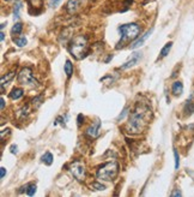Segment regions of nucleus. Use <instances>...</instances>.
I'll return each mask as SVG.
<instances>
[{
  "instance_id": "13",
  "label": "nucleus",
  "mask_w": 194,
  "mask_h": 197,
  "mask_svg": "<svg viewBox=\"0 0 194 197\" xmlns=\"http://www.w3.org/2000/svg\"><path fill=\"white\" fill-rule=\"evenodd\" d=\"M64 70H65V73H66V76L68 77V78L72 76V73H73V65H72L71 60H66L65 66H64Z\"/></svg>"
},
{
  "instance_id": "5",
  "label": "nucleus",
  "mask_w": 194,
  "mask_h": 197,
  "mask_svg": "<svg viewBox=\"0 0 194 197\" xmlns=\"http://www.w3.org/2000/svg\"><path fill=\"white\" fill-rule=\"evenodd\" d=\"M70 172H71V174L73 175V178L75 180H78V182H84L85 180L86 168L83 161H80V160L73 161L72 164L70 165Z\"/></svg>"
},
{
  "instance_id": "26",
  "label": "nucleus",
  "mask_w": 194,
  "mask_h": 197,
  "mask_svg": "<svg viewBox=\"0 0 194 197\" xmlns=\"http://www.w3.org/2000/svg\"><path fill=\"white\" fill-rule=\"evenodd\" d=\"M83 121H84V117H83V114H79V115H78V119H77L78 125H82V124H83Z\"/></svg>"
},
{
  "instance_id": "31",
  "label": "nucleus",
  "mask_w": 194,
  "mask_h": 197,
  "mask_svg": "<svg viewBox=\"0 0 194 197\" xmlns=\"http://www.w3.org/2000/svg\"><path fill=\"white\" fill-rule=\"evenodd\" d=\"M0 40H1V41H4V40H5V34L2 33V31H1V34H0Z\"/></svg>"
},
{
  "instance_id": "11",
  "label": "nucleus",
  "mask_w": 194,
  "mask_h": 197,
  "mask_svg": "<svg viewBox=\"0 0 194 197\" xmlns=\"http://www.w3.org/2000/svg\"><path fill=\"white\" fill-rule=\"evenodd\" d=\"M172 94H174L175 96H179V95H181V94H182V91H183L182 82H180V81L175 82V83L172 84Z\"/></svg>"
},
{
  "instance_id": "3",
  "label": "nucleus",
  "mask_w": 194,
  "mask_h": 197,
  "mask_svg": "<svg viewBox=\"0 0 194 197\" xmlns=\"http://www.w3.org/2000/svg\"><path fill=\"white\" fill-rule=\"evenodd\" d=\"M119 174V164L115 160L108 161L101 167L97 168L96 177L99 180H106V182H111L113 179L116 178Z\"/></svg>"
},
{
  "instance_id": "33",
  "label": "nucleus",
  "mask_w": 194,
  "mask_h": 197,
  "mask_svg": "<svg viewBox=\"0 0 194 197\" xmlns=\"http://www.w3.org/2000/svg\"><path fill=\"white\" fill-rule=\"evenodd\" d=\"M7 1H9V0H7Z\"/></svg>"
},
{
  "instance_id": "1",
  "label": "nucleus",
  "mask_w": 194,
  "mask_h": 197,
  "mask_svg": "<svg viewBox=\"0 0 194 197\" xmlns=\"http://www.w3.org/2000/svg\"><path fill=\"white\" fill-rule=\"evenodd\" d=\"M152 112L144 103H137L132 113H129L128 123L126 125V131L129 135H138L144 132V130L150 124Z\"/></svg>"
},
{
  "instance_id": "6",
  "label": "nucleus",
  "mask_w": 194,
  "mask_h": 197,
  "mask_svg": "<svg viewBox=\"0 0 194 197\" xmlns=\"http://www.w3.org/2000/svg\"><path fill=\"white\" fill-rule=\"evenodd\" d=\"M18 82L22 83V84H26V86H31V87H35L37 86V81L35 79V77L32 76L31 70L29 67H24L22 69L21 72L18 73Z\"/></svg>"
},
{
  "instance_id": "25",
  "label": "nucleus",
  "mask_w": 194,
  "mask_h": 197,
  "mask_svg": "<svg viewBox=\"0 0 194 197\" xmlns=\"http://www.w3.org/2000/svg\"><path fill=\"white\" fill-rule=\"evenodd\" d=\"M127 112H128V108L126 107V108L123 110V112H122V113H121V114H120V115H119V117H118V120H122V119L125 118V115L127 114Z\"/></svg>"
},
{
  "instance_id": "20",
  "label": "nucleus",
  "mask_w": 194,
  "mask_h": 197,
  "mask_svg": "<svg viewBox=\"0 0 194 197\" xmlns=\"http://www.w3.org/2000/svg\"><path fill=\"white\" fill-rule=\"evenodd\" d=\"M13 42L17 44L18 47H24L26 44V39L23 36V37H13Z\"/></svg>"
},
{
  "instance_id": "21",
  "label": "nucleus",
  "mask_w": 194,
  "mask_h": 197,
  "mask_svg": "<svg viewBox=\"0 0 194 197\" xmlns=\"http://www.w3.org/2000/svg\"><path fill=\"white\" fill-rule=\"evenodd\" d=\"M90 187L92 189V190H96V191H103V190H106V186L102 185L101 183H98V182H94Z\"/></svg>"
},
{
  "instance_id": "28",
  "label": "nucleus",
  "mask_w": 194,
  "mask_h": 197,
  "mask_svg": "<svg viewBox=\"0 0 194 197\" xmlns=\"http://www.w3.org/2000/svg\"><path fill=\"white\" fill-rule=\"evenodd\" d=\"M5 173H6L5 167H1V168H0V177H1V178H4V177H5Z\"/></svg>"
},
{
  "instance_id": "29",
  "label": "nucleus",
  "mask_w": 194,
  "mask_h": 197,
  "mask_svg": "<svg viewBox=\"0 0 194 197\" xmlns=\"http://www.w3.org/2000/svg\"><path fill=\"white\" fill-rule=\"evenodd\" d=\"M172 196H181V191L180 190H175L174 192H172Z\"/></svg>"
},
{
  "instance_id": "30",
  "label": "nucleus",
  "mask_w": 194,
  "mask_h": 197,
  "mask_svg": "<svg viewBox=\"0 0 194 197\" xmlns=\"http://www.w3.org/2000/svg\"><path fill=\"white\" fill-rule=\"evenodd\" d=\"M0 103H1V105H0V108H1V110H4V108H5V100H4L2 98H0Z\"/></svg>"
},
{
  "instance_id": "4",
  "label": "nucleus",
  "mask_w": 194,
  "mask_h": 197,
  "mask_svg": "<svg viewBox=\"0 0 194 197\" xmlns=\"http://www.w3.org/2000/svg\"><path fill=\"white\" fill-rule=\"evenodd\" d=\"M119 31L121 33V40L118 44V48L120 47V44H123L125 42L134 41L140 34V27L137 23H128L121 25L119 28Z\"/></svg>"
},
{
  "instance_id": "16",
  "label": "nucleus",
  "mask_w": 194,
  "mask_h": 197,
  "mask_svg": "<svg viewBox=\"0 0 194 197\" xmlns=\"http://www.w3.org/2000/svg\"><path fill=\"white\" fill-rule=\"evenodd\" d=\"M172 47V42H168V44H164V47H163V48L161 49L160 57H161V58H164V57H167V55L169 54V52H170Z\"/></svg>"
},
{
  "instance_id": "32",
  "label": "nucleus",
  "mask_w": 194,
  "mask_h": 197,
  "mask_svg": "<svg viewBox=\"0 0 194 197\" xmlns=\"http://www.w3.org/2000/svg\"><path fill=\"white\" fill-rule=\"evenodd\" d=\"M111 58H113V55H109V57H108L107 59H106V63H108V61H109V60H110Z\"/></svg>"
},
{
  "instance_id": "15",
  "label": "nucleus",
  "mask_w": 194,
  "mask_h": 197,
  "mask_svg": "<svg viewBox=\"0 0 194 197\" xmlns=\"http://www.w3.org/2000/svg\"><path fill=\"white\" fill-rule=\"evenodd\" d=\"M21 9H22V2L18 0V1L14 4V9H13V19H14V21L19 19V17H21V15H19Z\"/></svg>"
},
{
  "instance_id": "24",
  "label": "nucleus",
  "mask_w": 194,
  "mask_h": 197,
  "mask_svg": "<svg viewBox=\"0 0 194 197\" xmlns=\"http://www.w3.org/2000/svg\"><path fill=\"white\" fill-rule=\"evenodd\" d=\"M61 1H63V0H51V1H49V6L54 9V7H56Z\"/></svg>"
},
{
  "instance_id": "9",
  "label": "nucleus",
  "mask_w": 194,
  "mask_h": 197,
  "mask_svg": "<svg viewBox=\"0 0 194 197\" xmlns=\"http://www.w3.org/2000/svg\"><path fill=\"white\" fill-rule=\"evenodd\" d=\"M152 31H153V29L151 28L150 30H148V31L144 34V35H143V36H141L140 39H138L137 41H134V42H133V44L131 46V49H137V48L141 47L143 44H145V41H146V40L149 39V36H150L151 34H152Z\"/></svg>"
},
{
  "instance_id": "2",
  "label": "nucleus",
  "mask_w": 194,
  "mask_h": 197,
  "mask_svg": "<svg viewBox=\"0 0 194 197\" xmlns=\"http://www.w3.org/2000/svg\"><path fill=\"white\" fill-rule=\"evenodd\" d=\"M70 53L75 57L77 60H80L85 58L89 52V46H87V39L84 35H78L71 41L68 46Z\"/></svg>"
},
{
  "instance_id": "10",
  "label": "nucleus",
  "mask_w": 194,
  "mask_h": 197,
  "mask_svg": "<svg viewBox=\"0 0 194 197\" xmlns=\"http://www.w3.org/2000/svg\"><path fill=\"white\" fill-rule=\"evenodd\" d=\"M140 59H141V54H140V53H134L128 61H126L123 65L121 66V69H122V70H126V69H129V67H132V66L137 65V64L139 63Z\"/></svg>"
},
{
  "instance_id": "18",
  "label": "nucleus",
  "mask_w": 194,
  "mask_h": 197,
  "mask_svg": "<svg viewBox=\"0 0 194 197\" xmlns=\"http://www.w3.org/2000/svg\"><path fill=\"white\" fill-rule=\"evenodd\" d=\"M13 76H14V72H9L7 75L1 77V87H5V84L9 83L11 79L13 78Z\"/></svg>"
},
{
  "instance_id": "19",
  "label": "nucleus",
  "mask_w": 194,
  "mask_h": 197,
  "mask_svg": "<svg viewBox=\"0 0 194 197\" xmlns=\"http://www.w3.org/2000/svg\"><path fill=\"white\" fill-rule=\"evenodd\" d=\"M22 30H23V24H22V23H16V24L12 27V29H11V33L18 35V34L22 33Z\"/></svg>"
},
{
  "instance_id": "23",
  "label": "nucleus",
  "mask_w": 194,
  "mask_h": 197,
  "mask_svg": "<svg viewBox=\"0 0 194 197\" xmlns=\"http://www.w3.org/2000/svg\"><path fill=\"white\" fill-rule=\"evenodd\" d=\"M174 156H175V170H177L180 166V157H179V153L176 149H174Z\"/></svg>"
},
{
  "instance_id": "8",
  "label": "nucleus",
  "mask_w": 194,
  "mask_h": 197,
  "mask_svg": "<svg viewBox=\"0 0 194 197\" xmlns=\"http://www.w3.org/2000/svg\"><path fill=\"white\" fill-rule=\"evenodd\" d=\"M82 2H83V0H68V2L66 5V10H67L68 13L73 15V13H75L79 10Z\"/></svg>"
},
{
  "instance_id": "17",
  "label": "nucleus",
  "mask_w": 194,
  "mask_h": 197,
  "mask_svg": "<svg viewBox=\"0 0 194 197\" xmlns=\"http://www.w3.org/2000/svg\"><path fill=\"white\" fill-rule=\"evenodd\" d=\"M41 161L46 165H52V162H53V155H52V153H49V152L44 153V155L41 157Z\"/></svg>"
},
{
  "instance_id": "7",
  "label": "nucleus",
  "mask_w": 194,
  "mask_h": 197,
  "mask_svg": "<svg viewBox=\"0 0 194 197\" xmlns=\"http://www.w3.org/2000/svg\"><path fill=\"white\" fill-rule=\"evenodd\" d=\"M99 128H101V123L97 120L96 123H94L92 125H90V126L86 129L85 136L89 137V138H91V140L98 137V136H99Z\"/></svg>"
},
{
  "instance_id": "14",
  "label": "nucleus",
  "mask_w": 194,
  "mask_h": 197,
  "mask_svg": "<svg viewBox=\"0 0 194 197\" xmlns=\"http://www.w3.org/2000/svg\"><path fill=\"white\" fill-rule=\"evenodd\" d=\"M193 112H194V103L192 102V100L189 98V100H187V102L184 105V113L187 115H191V114H193Z\"/></svg>"
},
{
  "instance_id": "12",
  "label": "nucleus",
  "mask_w": 194,
  "mask_h": 197,
  "mask_svg": "<svg viewBox=\"0 0 194 197\" xmlns=\"http://www.w3.org/2000/svg\"><path fill=\"white\" fill-rule=\"evenodd\" d=\"M23 94H24V91H23L22 88H13V89L11 90L9 96H10L12 100H19V98L23 96Z\"/></svg>"
},
{
  "instance_id": "27",
  "label": "nucleus",
  "mask_w": 194,
  "mask_h": 197,
  "mask_svg": "<svg viewBox=\"0 0 194 197\" xmlns=\"http://www.w3.org/2000/svg\"><path fill=\"white\" fill-rule=\"evenodd\" d=\"M10 150H11V153L16 154L17 153V150H18V147H17L16 144H12V145H11V148H10Z\"/></svg>"
},
{
  "instance_id": "22",
  "label": "nucleus",
  "mask_w": 194,
  "mask_h": 197,
  "mask_svg": "<svg viewBox=\"0 0 194 197\" xmlns=\"http://www.w3.org/2000/svg\"><path fill=\"white\" fill-rule=\"evenodd\" d=\"M35 192H36V185L35 184H30V185L26 186V195L28 196L35 195Z\"/></svg>"
}]
</instances>
